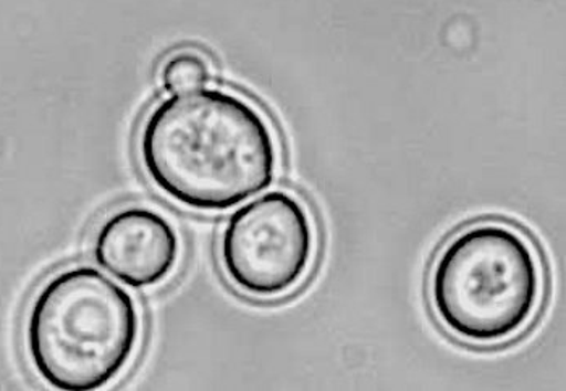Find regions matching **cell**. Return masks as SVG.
Returning <instances> with one entry per match:
<instances>
[{
    "label": "cell",
    "mask_w": 566,
    "mask_h": 391,
    "mask_svg": "<svg viewBox=\"0 0 566 391\" xmlns=\"http://www.w3.org/2000/svg\"><path fill=\"white\" fill-rule=\"evenodd\" d=\"M545 272L533 241L497 220L460 230L437 253L428 298L439 326L471 347H499L536 319Z\"/></svg>",
    "instance_id": "2"
},
{
    "label": "cell",
    "mask_w": 566,
    "mask_h": 391,
    "mask_svg": "<svg viewBox=\"0 0 566 391\" xmlns=\"http://www.w3.org/2000/svg\"><path fill=\"white\" fill-rule=\"evenodd\" d=\"M211 61L202 52L184 49L174 52L160 70V82L169 93L195 89L211 83Z\"/></svg>",
    "instance_id": "6"
},
{
    "label": "cell",
    "mask_w": 566,
    "mask_h": 391,
    "mask_svg": "<svg viewBox=\"0 0 566 391\" xmlns=\"http://www.w3.org/2000/svg\"><path fill=\"white\" fill-rule=\"evenodd\" d=\"M136 151L160 193L199 212L229 211L262 193L281 166L269 118L222 87L180 91L157 103L143 120Z\"/></svg>",
    "instance_id": "1"
},
{
    "label": "cell",
    "mask_w": 566,
    "mask_h": 391,
    "mask_svg": "<svg viewBox=\"0 0 566 391\" xmlns=\"http://www.w3.org/2000/svg\"><path fill=\"white\" fill-rule=\"evenodd\" d=\"M180 236L166 215L143 205L114 212L94 236V260L130 288L166 282L180 261Z\"/></svg>",
    "instance_id": "5"
},
{
    "label": "cell",
    "mask_w": 566,
    "mask_h": 391,
    "mask_svg": "<svg viewBox=\"0 0 566 391\" xmlns=\"http://www.w3.org/2000/svg\"><path fill=\"white\" fill-rule=\"evenodd\" d=\"M317 256L316 223L298 196L271 191L237 209L219 241L227 282L248 298H283L310 275Z\"/></svg>",
    "instance_id": "4"
},
{
    "label": "cell",
    "mask_w": 566,
    "mask_h": 391,
    "mask_svg": "<svg viewBox=\"0 0 566 391\" xmlns=\"http://www.w3.org/2000/svg\"><path fill=\"white\" fill-rule=\"evenodd\" d=\"M139 338L135 298L91 265L66 267L45 281L24 324L31 366L62 391L109 385L130 366Z\"/></svg>",
    "instance_id": "3"
}]
</instances>
